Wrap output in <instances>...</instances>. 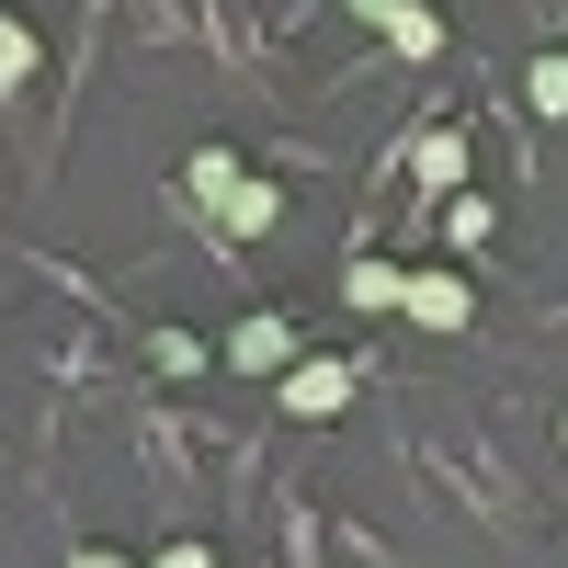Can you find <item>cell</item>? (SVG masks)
<instances>
[{"label":"cell","mask_w":568,"mask_h":568,"mask_svg":"<svg viewBox=\"0 0 568 568\" xmlns=\"http://www.w3.org/2000/svg\"><path fill=\"white\" fill-rule=\"evenodd\" d=\"M420 182H433V194H455V182H466V136H455V125L420 136Z\"/></svg>","instance_id":"8992f818"},{"label":"cell","mask_w":568,"mask_h":568,"mask_svg":"<svg viewBox=\"0 0 568 568\" xmlns=\"http://www.w3.org/2000/svg\"><path fill=\"white\" fill-rule=\"evenodd\" d=\"M524 91H535V114H568V58H535Z\"/></svg>","instance_id":"ba28073f"},{"label":"cell","mask_w":568,"mask_h":568,"mask_svg":"<svg viewBox=\"0 0 568 568\" xmlns=\"http://www.w3.org/2000/svg\"><path fill=\"white\" fill-rule=\"evenodd\" d=\"M420 329H466L478 318V296H466V273H409V296H398Z\"/></svg>","instance_id":"7a4b0ae2"},{"label":"cell","mask_w":568,"mask_h":568,"mask_svg":"<svg viewBox=\"0 0 568 568\" xmlns=\"http://www.w3.org/2000/svg\"><path fill=\"white\" fill-rule=\"evenodd\" d=\"M284 353H296V329H284V318H240V329H227V364H240V375H262V364H284Z\"/></svg>","instance_id":"3957f363"},{"label":"cell","mask_w":568,"mask_h":568,"mask_svg":"<svg viewBox=\"0 0 568 568\" xmlns=\"http://www.w3.org/2000/svg\"><path fill=\"white\" fill-rule=\"evenodd\" d=\"M149 568H216V557H205V546H160Z\"/></svg>","instance_id":"30bf717a"},{"label":"cell","mask_w":568,"mask_h":568,"mask_svg":"<svg viewBox=\"0 0 568 568\" xmlns=\"http://www.w3.org/2000/svg\"><path fill=\"white\" fill-rule=\"evenodd\" d=\"M23 80H34V34L0 12V91H23Z\"/></svg>","instance_id":"52a82bcc"},{"label":"cell","mask_w":568,"mask_h":568,"mask_svg":"<svg viewBox=\"0 0 568 568\" xmlns=\"http://www.w3.org/2000/svg\"><path fill=\"white\" fill-rule=\"evenodd\" d=\"M375 34H387L398 58H444V12H420V0H398V12L375 23Z\"/></svg>","instance_id":"277c9868"},{"label":"cell","mask_w":568,"mask_h":568,"mask_svg":"<svg viewBox=\"0 0 568 568\" xmlns=\"http://www.w3.org/2000/svg\"><path fill=\"white\" fill-rule=\"evenodd\" d=\"M342 12H364V23H387V12H398V0H342Z\"/></svg>","instance_id":"8fae6325"},{"label":"cell","mask_w":568,"mask_h":568,"mask_svg":"<svg viewBox=\"0 0 568 568\" xmlns=\"http://www.w3.org/2000/svg\"><path fill=\"white\" fill-rule=\"evenodd\" d=\"M194 194H216V205H227V194H240V160H227V149H205V160H194Z\"/></svg>","instance_id":"9c48e42d"},{"label":"cell","mask_w":568,"mask_h":568,"mask_svg":"<svg viewBox=\"0 0 568 568\" xmlns=\"http://www.w3.org/2000/svg\"><path fill=\"white\" fill-rule=\"evenodd\" d=\"M342 296H353V307H398V296H409V273H398V262H353V273H342Z\"/></svg>","instance_id":"5b68a950"},{"label":"cell","mask_w":568,"mask_h":568,"mask_svg":"<svg viewBox=\"0 0 568 568\" xmlns=\"http://www.w3.org/2000/svg\"><path fill=\"white\" fill-rule=\"evenodd\" d=\"M69 568H125V557H103V546H91V557H69Z\"/></svg>","instance_id":"7c38bea8"},{"label":"cell","mask_w":568,"mask_h":568,"mask_svg":"<svg viewBox=\"0 0 568 568\" xmlns=\"http://www.w3.org/2000/svg\"><path fill=\"white\" fill-rule=\"evenodd\" d=\"M353 375H364V364H329V353H318V364H284V409H296V420L353 409Z\"/></svg>","instance_id":"6da1fadb"}]
</instances>
